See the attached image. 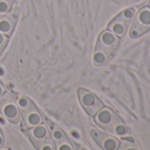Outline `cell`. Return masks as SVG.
Instances as JSON below:
<instances>
[{"instance_id": "14", "label": "cell", "mask_w": 150, "mask_h": 150, "mask_svg": "<svg viewBox=\"0 0 150 150\" xmlns=\"http://www.w3.org/2000/svg\"><path fill=\"white\" fill-rule=\"evenodd\" d=\"M8 38L6 35H3L2 33H0V56L3 53V51L5 50L6 45H7V42H8Z\"/></svg>"}, {"instance_id": "4", "label": "cell", "mask_w": 150, "mask_h": 150, "mask_svg": "<svg viewBox=\"0 0 150 150\" xmlns=\"http://www.w3.org/2000/svg\"><path fill=\"white\" fill-rule=\"evenodd\" d=\"M28 134L34 146L40 150H54L55 143L44 123L28 129Z\"/></svg>"}, {"instance_id": "7", "label": "cell", "mask_w": 150, "mask_h": 150, "mask_svg": "<svg viewBox=\"0 0 150 150\" xmlns=\"http://www.w3.org/2000/svg\"><path fill=\"white\" fill-rule=\"evenodd\" d=\"M77 95L81 107L92 117L104 107L102 100H100L94 93L86 88H79Z\"/></svg>"}, {"instance_id": "11", "label": "cell", "mask_w": 150, "mask_h": 150, "mask_svg": "<svg viewBox=\"0 0 150 150\" xmlns=\"http://www.w3.org/2000/svg\"><path fill=\"white\" fill-rule=\"evenodd\" d=\"M50 136H51V138H52L55 145H57V144H58L60 142H63V141H64L66 139H68V137L65 134V132L62 129H60L58 127H54L51 130Z\"/></svg>"}, {"instance_id": "12", "label": "cell", "mask_w": 150, "mask_h": 150, "mask_svg": "<svg viewBox=\"0 0 150 150\" xmlns=\"http://www.w3.org/2000/svg\"><path fill=\"white\" fill-rule=\"evenodd\" d=\"M17 0H0V15L8 13Z\"/></svg>"}, {"instance_id": "16", "label": "cell", "mask_w": 150, "mask_h": 150, "mask_svg": "<svg viewBox=\"0 0 150 150\" xmlns=\"http://www.w3.org/2000/svg\"><path fill=\"white\" fill-rule=\"evenodd\" d=\"M6 92V88L4 85V83L1 81H0V97H1Z\"/></svg>"}, {"instance_id": "2", "label": "cell", "mask_w": 150, "mask_h": 150, "mask_svg": "<svg viewBox=\"0 0 150 150\" xmlns=\"http://www.w3.org/2000/svg\"><path fill=\"white\" fill-rule=\"evenodd\" d=\"M93 118L96 125L105 132L119 137H125L128 134V129L123 120L109 107H103Z\"/></svg>"}, {"instance_id": "8", "label": "cell", "mask_w": 150, "mask_h": 150, "mask_svg": "<svg viewBox=\"0 0 150 150\" xmlns=\"http://www.w3.org/2000/svg\"><path fill=\"white\" fill-rule=\"evenodd\" d=\"M150 29V9L148 7H143L134 19L133 24L130 30V36L137 38L147 30Z\"/></svg>"}, {"instance_id": "15", "label": "cell", "mask_w": 150, "mask_h": 150, "mask_svg": "<svg viewBox=\"0 0 150 150\" xmlns=\"http://www.w3.org/2000/svg\"><path fill=\"white\" fill-rule=\"evenodd\" d=\"M127 148H132V149H136V147L134 146L133 144H132L131 141L127 140L126 139H124V140L119 144L118 149H127Z\"/></svg>"}, {"instance_id": "3", "label": "cell", "mask_w": 150, "mask_h": 150, "mask_svg": "<svg viewBox=\"0 0 150 150\" xmlns=\"http://www.w3.org/2000/svg\"><path fill=\"white\" fill-rule=\"evenodd\" d=\"M16 101L26 128L29 129L43 123V117L41 112L29 98L24 96H16Z\"/></svg>"}, {"instance_id": "9", "label": "cell", "mask_w": 150, "mask_h": 150, "mask_svg": "<svg viewBox=\"0 0 150 150\" xmlns=\"http://www.w3.org/2000/svg\"><path fill=\"white\" fill-rule=\"evenodd\" d=\"M90 135L101 148L105 150L118 149L120 141L117 138L96 128L90 130Z\"/></svg>"}, {"instance_id": "13", "label": "cell", "mask_w": 150, "mask_h": 150, "mask_svg": "<svg viewBox=\"0 0 150 150\" xmlns=\"http://www.w3.org/2000/svg\"><path fill=\"white\" fill-rule=\"evenodd\" d=\"M73 148H74L73 145L71 144L69 139L55 145V149H57V150H72Z\"/></svg>"}, {"instance_id": "18", "label": "cell", "mask_w": 150, "mask_h": 150, "mask_svg": "<svg viewBox=\"0 0 150 150\" xmlns=\"http://www.w3.org/2000/svg\"><path fill=\"white\" fill-rule=\"evenodd\" d=\"M149 6H150V3H149Z\"/></svg>"}, {"instance_id": "6", "label": "cell", "mask_w": 150, "mask_h": 150, "mask_svg": "<svg viewBox=\"0 0 150 150\" xmlns=\"http://www.w3.org/2000/svg\"><path fill=\"white\" fill-rule=\"evenodd\" d=\"M135 16L134 8H128L117 15L108 25V29L118 37H122L129 28Z\"/></svg>"}, {"instance_id": "5", "label": "cell", "mask_w": 150, "mask_h": 150, "mask_svg": "<svg viewBox=\"0 0 150 150\" xmlns=\"http://www.w3.org/2000/svg\"><path fill=\"white\" fill-rule=\"evenodd\" d=\"M0 113L12 124H18L21 119L16 97L7 91L0 97Z\"/></svg>"}, {"instance_id": "17", "label": "cell", "mask_w": 150, "mask_h": 150, "mask_svg": "<svg viewBox=\"0 0 150 150\" xmlns=\"http://www.w3.org/2000/svg\"><path fill=\"white\" fill-rule=\"evenodd\" d=\"M4 144H5V137H4L2 130L0 129V148L4 146Z\"/></svg>"}, {"instance_id": "1", "label": "cell", "mask_w": 150, "mask_h": 150, "mask_svg": "<svg viewBox=\"0 0 150 150\" xmlns=\"http://www.w3.org/2000/svg\"><path fill=\"white\" fill-rule=\"evenodd\" d=\"M120 44V38L111 31H103L96 44L93 62L96 65L101 66L105 64L114 55Z\"/></svg>"}, {"instance_id": "10", "label": "cell", "mask_w": 150, "mask_h": 150, "mask_svg": "<svg viewBox=\"0 0 150 150\" xmlns=\"http://www.w3.org/2000/svg\"><path fill=\"white\" fill-rule=\"evenodd\" d=\"M17 22V15L14 13L5 14L0 18V33L6 35L7 37L11 36L13 33L15 25Z\"/></svg>"}]
</instances>
